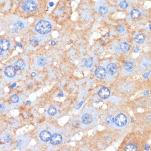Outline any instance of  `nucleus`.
<instances>
[{
  "mask_svg": "<svg viewBox=\"0 0 151 151\" xmlns=\"http://www.w3.org/2000/svg\"><path fill=\"white\" fill-rule=\"evenodd\" d=\"M98 95L101 98L105 100V99L108 98L110 97L111 91L109 88L105 87H103L99 90Z\"/></svg>",
  "mask_w": 151,
  "mask_h": 151,
  "instance_id": "39448f33",
  "label": "nucleus"
},
{
  "mask_svg": "<svg viewBox=\"0 0 151 151\" xmlns=\"http://www.w3.org/2000/svg\"><path fill=\"white\" fill-rule=\"evenodd\" d=\"M47 113H48V114L49 115H51V116H54L57 113V109L55 107H50L49 108L48 111H47Z\"/></svg>",
  "mask_w": 151,
  "mask_h": 151,
  "instance_id": "6ab92c4d",
  "label": "nucleus"
},
{
  "mask_svg": "<svg viewBox=\"0 0 151 151\" xmlns=\"http://www.w3.org/2000/svg\"><path fill=\"white\" fill-rule=\"evenodd\" d=\"M149 26H150V29H151V24H150V25H149Z\"/></svg>",
  "mask_w": 151,
  "mask_h": 151,
  "instance_id": "3c124183",
  "label": "nucleus"
},
{
  "mask_svg": "<svg viewBox=\"0 0 151 151\" xmlns=\"http://www.w3.org/2000/svg\"><path fill=\"white\" fill-rule=\"evenodd\" d=\"M10 43L6 39H2L0 40V49L2 51H7L9 48Z\"/></svg>",
  "mask_w": 151,
  "mask_h": 151,
  "instance_id": "9d476101",
  "label": "nucleus"
},
{
  "mask_svg": "<svg viewBox=\"0 0 151 151\" xmlns=\"http://www.w3.org/2000/svg\"><path fill=\"white\" fill-rule=\"evenodd\" d=\"M51 45H52V46H55V45L56 44V42H55V41L52 40V41H51Z\"/></svg>",
  "mask_w": 151,
  "mask_h": 151,
  "instance_id": "4c0bfd02",
  "label": "nucleus"
},
{
  "mask_svg": "<svg viewBox=\"0 0 151 151\" xmlns=\"http://www.w3.org/2000/svg\"><path fill=\"white\" fill-rule=\"evenodd\" d=\"M31 76H32V77H35L36 76V73H34V72H32V73H31Z\"/></svg>",
  "mask_w": 151,
  "mask_h": 151,
  "instance_id": "37998d69",
  "label": "nucleus"
},
{
  "mask_svg": "<svg viewBox=\"0 0 151 151\" xmlns=\"http://www.w3.org/2000/svg\"><path fill=\"white\" fill-rule=\"evenodd\" d=\"M150 146L148 144H146L145 145V147H144V149H145L146 151H148L149 150H150Z\"/></svg>",
  "mask_w": 151,
  "mask_h": 151,
  "instance_id": "c9c22d12",
  "label": "nucleus"
},
{
  "mask_svg": "<svg viewBox=\"0 0 151 151\" xmlns=\"http://www.w3.org/2000/svg\"><path fill=\"white\" fill-rule=\"evenodd\" d=\"M16 45H17V46L20 47V48H22V45L21 44V43L19 42L17 43V44H16Z\"/></svg>",
  "mask_w": 151,
  "mask_h": 151,
  "instance_id": "ea45409f",
  "label": "nucleus"
},
{
  "mask_svg": "<svg viewBox=\"0 0 151 151\" xmlns=\"http://www.w3.org/2000/svg\"><path fill=\"white\" fill-rule=\"evenodd\" d=\"M38 64L41 66V67H43V66L46 65L47 64V61L45 58H39L38 61Z\"/></svg>",
  "mask_w": 151,
  "mask_h": 151,
  "instance_id": "5701e85b",
  "label": "nucleus"
},
{
  "mask_svg": "<svg viewBox=\"0 0 151 151\" xmlns=\"http://www.w3.org/2000/svg\"><path fill=\"white\" fill-rule=\"evenodd\" d=\"M131 123H134V118H131Z\"/></svg>",
  "mask_w": 151,
  "mask_h": 151,
  "instance_id": "8fccbe9b",
  "label": "nucleus"
},
{
  "mask_svg": "<svg viewBox=\"0 0 151 151\" xmlns=\"http://www.w3.org/2000/svg\"><path fill=\"white\" fill-rule=\"evenodd\" d=\"M53 5H54V3H53V2H50L49 3V6H50V7H53Z\"/></svg>",
  "mask_w": 151,
  "mask_h": 151,
  "instance_id": "79ce46f5",
  "label": "nucleus"
},
{
  "mask_svg": "<svg viewBox=\"0 0 151 151\" xmlns=\"http://www.w3.org/2000/svg\"><path fill=\"white\" fill-rule=\"evenodd\" d=\"M114 117L113 116V115H110V116H108L106 118L105 121H106V123L108 125H111L114 123Z\"/></svg>",
  "mask_w": 151,
  "mask_h": 151,
  "instance_id": "a211bd4d",
  "label": "nucleus"
},
{
  "mask_svg": "<svg viewBox=\"0 0 151 151\" xmlns=\"http://www.w3.org/2000/svg\"><path fill=\"white\" fill-rule=\"evenodd\" d=\"M30 103H31V101H28L27 102H26V103L25 104H30Z\"/></svg>",
  "mask_w": 151,
  "mask_h": 151,
  "instance_id": "de8ad7c7",
  "label": "nucleus"
},
{
  "mask_svg": "<svg viewBox=\"0 0 151 151\" xmlns=\"http://www.w3.org/2000/svg\"><path fill=\"white\" fill-rule=\"evenodd\" d=\"M125 150L127 151H136L137 150V147L135 144H129L125 147Z\"/></svg>",
  "mask_w": 151,
  "mask_h": 151,
  "instance_id": "f3484780",
  "label": "nucleus"
},
{
  "mask_svg": "<svg viewBox=\"0 0 151 151\" xmlns=\"http://www.w3.org/2000/svg\"><path fill=\"white\" fill-rule=\"evenodd\" d=\"M117 67L114 63H110L107 65V71L110 75H114L117 72Z\"/></svg>",
  "mask_w": 151,
  "mask_h": 151,
  "instance_id": "1a4fd4ad",
  "label": "nucleus"
},
{
  "mask_svg": "<svg viewBox=\"0 0 151 151\" xmlns=\"http://www.w3.org/2000/svg\"><path fill=\"white\" fill-rule=\"evenodd\" d=\"M16 26H17L18 29H22L24 28L25 27V25L24 24V23L21 21L17 22H16Z\"/></svg>",
  "mask_w": 151,
  "mask_h": 151,
  "instance_id": "a878e982",
  "label": "nucleus"
},
{
  "mask_svg": "<svg viewBox=\"0 0 151 151\" xmlns=\"http://www.w3.org/2000/svg\"><path fill=\"white\" fill-rule=\"evenodd\" d=\"M63 92L59 93V94L57 95V97H63Z\"/></svg>",
  "mask_w": 151,
  "mask_h": 151,
  "instance_id": "58836bf2",
  "label": "nucleus"
},
{
  "mask_svg": "<svg viewBox=\"0 0 151 151\" xmlns=\"http://www.w3.org/2000/svg\"><path fill=\"white\" fill-rule=\"evenodd\" d=\"M95 74L97 78L100 79L104 78L107 75V72L103 67L98 66L95 70Z\"/></svg>",
  "mask_w": 151,
  "mask_h": 151,
  "instance_id": "20e7f679",
  "label": "nucleus"
},
{
  "mask_svg": "<svg viewBox=\"0 0 151 151\" xmlns=\"http://www.w3.org/2000/svg\"><path fill=\"white\" fill-rule=\"evenodd\" d=\"M5 109H6L5 105L2 103H0V113H2L5 111Z\"/></svg>",
  "mask_w": 151,
  "mask_h": 151,
  "instance_id": "c85d7f7f",
  "label": "nucleus"
},
{
  "mask_svg": "<svg viewBox=\"0 0 151 151\" xmlns=\"http://www.w3.org/2000/svg\"><path fill=\"white\" fill-rule=\"evenodd\" d=\"M117 30L119 33H123L125 30V28L124 26L123 25H119L118 26L117 28Z\"/></svg>",
  "mask_w": 151,
  "mask_h": 151,
  "instance_id": "bb28decb",
  "label": "nucleus"
},
{
  "mask_svg": "<svg viewBox=\"0 0 151 151\" xmlns=\"http://www.w3.org/2000/svg\"><path fill=\"white\" fill-rule=\"evenodd\" d=\"M19 1H20V0H16V1H15V4H16V5H17V4L19 3Z\"/></svg>",
  "mask_w": 151,
  "mask_h": 151,
  "instance_id": "49530a36",
  "label": "nucleus"
},
{
  "mask_svg": "<svg viewBox=\"0 0 151 151\" xmlns=\"http://www.w3.org/2000/svg\"><path fill=\"white\" fill-rule=\"evenodd\" d=\"M11 140H12V137L10 136H6V137L4 138L5 142H7V143H9V142L11 141Z\"/></svg>",
  "mask_w": 151,
  "mask_h": 151,
  "instance_id": "c756f323",
  "label": "nucleus"
},
{
  "mask_svg": "<svg viewBox=\"0 0 151 151\" xmlns=\"http://www.w3.org/2000/svg\"><path fill=\"white\" fill-rule=\"evenodd\" d=\"M144 39H145V38H144V35L143 34H138L136 35L135 38V41L137 43L141 44V43H143L144 42Z\"/></svg>",
  "mask_w": 151,
  "mask_h": 151,
  "instance_id": "4468645a",
  "label": "nucleus"
},
{
  "mask_svg": "<svg viewBox=\"0 0 151 151\" xmlns=\"http://www.w3.org/2000/svg\"><path fill=\"white\" fill-rule=\"evenodd\" d=\"M25 63L24 62L21 60L16 61L14 63V68H16V70H22L25 69Z\"/></svg>",
  "mask_w": 151,
  "mask_h": 151,
  "instance_id": "f8f14e48",
  "label": "nucleus"
},
{
  "mask_svg": "<svg viewBox=\"0 0 151 151\" xmlns=\"http://www.w3.org/2000/svg\"><path fill=\"white\" fill-rule=\"evenodd\" d=\"M93 64H94V61L91 59L88 58L85 61V65L87 68H91Z\"/></svg>",
  "mask_w": 151,
  "mask_h": 151,
  "instance_id": "412c9836",
  "label": "nucleus"
},
{
  "mask_svg": "<svg viewBox=\"0 0 151 151\" xmlns=\"http://www.w3.org/2000/svg\"><path fill=\"white\" fill-rule=\"evenodd\" d=\"M19 97H18V95H13L11 96L9 98V100L12 103H16L18 102L19 101Z\"/></svg>",
  "mask_w": 151,
  "mask_h": 151,
  "instance_id": "aec40b11",
  "label": "nucleus"
},
{
  "mask_svg": "<svg viewBox=\"0 0 151 151\" xmlns=\"http://www.w3.org/2000/svg\"><path fill=\"white\" fill-rule=\"evenodd\" d=\"M31 44L33 47L38 46L39 44V40L37 38H33L30 40Z\"/></svg>",
  "mask_w": 151,
  "mask_h": 151,
  "instance_id": "b1692460",
  "label": "nucleus"
},
{
  "mask_svg": "<svg viewBox=\"0 0 151 151\" xmlns=\"http://www.w3.org/2000/svg\"><path fill=\"white\" fill-rule=\"evenodd\" d=\"M62 136L58 134H53L52 136H51L50 142L51 144H53V145H57V144L61 143L62 141Z\"/></svg>",
  "mask_w": 151,
  "mask_h": 151,
  "instance_id": "0eeeda50",
  "label": "nucleus"
},
{
  "mask_svg": "<svg viewBox=\"0 0 151 151\" xmlns=\"http://www.w3.org/2000/svg\"><path fill=\"white\" fill-rule=\"evenodd\" d=\"M134 63L131 61H127L124 63V68L127 72H131L134 69Z\"/></svg>",
  "mask_w": 151,
  "mask_h": 151,
  "instance_id": "ddd939ff",
  "label": "nucleus"
},
{
  "mask_svg": "<svg viewBox=\"0 0 151 151\" xmlns=\"http://www.w3.org/2000/svg\"><path fill=\"white\" fill-rule=\"evenodd\" d=\"M85 102V100H82L81 102H80L79 104H78L77 105V106H76V109H79L80 108H81V107L82 106V105L83 104V103Z\"/></svg>",
  "mask_w": 151,
  "mask_h": 151,
  "instance_id": "7c9ffc66",
  "label": "nucleus"
},
{
  "mask_svg": "<svg viewBox=\"0 0 151 151\" xmlns=\"http://www.w3.org/2000/svg\"><path fill=\"white\" fill-rule=\"evenodd\" d=\"M4 73L6 76H7L8 78H13L16 75V68L13 66L9 65L6 68L4 71Z\"/></svg>",
  "mask_w": 151,
  "mask_h": 151,
  "instance_id": "423d86ee",
  "label": "nucleus"
},
{
  "mask_svg": "<svg viewBox=\"0 0 151 151\" xmlns=\"http://www.w3.org/2000/svg\"><path fill=\"white\" fill-rule=\"evenodd\" d=\"M110 36H111V35L109 33H107V34H105V36L107 37V38H109V37H110Z\"/></svg>",
  "mask_w": 151,
  "mask_h": 151,
  "instance_id": "a18cd8bd",
  "label": "nucleus"
},
{
  "mask_svg": "<svg viewBox=\"0 0 151 151\" xmlns=\"http://www.w3.org/2000/svg\"><path fill=\"white\" fill-rule=\"evenodd\" d=\"M1 139L0 138V143H1Z\"/></svg>",
  "mask_w": 151,
  "mask_h": 151,
  "instance_id": "603ef678",
  "label": "nucleus"
},
{
  "mask_svg": "<svg viewBox=\"0 0 151 151\" xmlns=\"http://www.w3.org/2000/svg\"><path fill=\"white\" fill-rule=\"evenodd\" d=\"M51 136V132L47 130H43L40 134V138L43 142H47L50 140Z\"/></svg>",
  "mask_w": 151,
  "mask_h": 151,
  "instance_id": "6e6552de",
  "label": "nucleus"
},
{
  "mask_svg": "<svg viewBox=\"0 0 151 151\" xmlns=\"http://www.w3.org/2000/svg\"><path fill=\"white\" fill-rule=\"evenodd\" d=\"M115 124L117 127H123L126 125L127 123V117L123 114H120L115 118Z\"/></svg>",
  "mask_w": 151,
  "mask_h": 151,
  "instance_id": "7ed1b4c3",
  "label": "nucleus"
},
{
  "mask_svg": "<svg viewBox=\"0 0 151 151\" xmlns=\"http://www.w3.org/2000/svg\"><path fill=\"white\" fill-rule=\"evenodd\" d=\"M150 73H151V72H150H150H147L146 73L144 74V76H143V78H144V79H147V78H148V76H149V75H150Z\"/></svg>",
  "mask_w": 151,
  "mask_h": 151,
  "instance_id": "473e14b6",
  "label": "nucleus"
},
{
  "mask_svg": "<svg viewBox=\"0 0 151 151\" xmlns=\"http://www.w3.org/2000/svg\"><path fill=\"white\" fill-rule=\"evenodd\" d=\"M121 51L124 52H127L129 51L130 49V46L129 43L127 42H123L120 45V47Z\"/></svg>",
  "mask_w": 151,
  "mask_h": 151,
  "instance_id": "2eb2a0df",
  "label": "nucleus"
},
{
  "mask_svg": "<svg viewBox=\"0 0 151 151\" xmlns=\"http://www.w3.org/2000/svg\"><path fill=\"white\" fill-rule=\"evenodd\" d=\"M129 6V4L126 1H122L119 3V7L122 9H125L127 8Z\"/></svg>",
  "mask_w": 151,
  "mask_h": 151,
  "instance_id": "393cba45",
  "label": "nucleus"
},
{
  "mask_svg": "<svg viewBox=\"0 0 151 151\" xmlns=\"http://www.w3.org/2000/svg\"><path fill=\"white\" fill-rule=\"evenodd\" d=\"M131 16L133 19H137L140 16V12L137 9H134L131 12Z\"/></svg>",
  "mask_w": 151,
  "mask_h": 151,
  "instance_id": "dca6fc26",
  "label": "nucleus"
},
{
  "mask_svg": "<svg viewBox=\"0 0 151 151\" xmlns=\"http://www.w3.org/2000/svg\"><path fill=\"white\" fill-rule=\"evenodd\" d=\"M98 12L102 15H104V14H107V12H108V9L105 6H101L98 8Z\"/></svg>",
  "mask_w": 151,
  "mask_h": 151,
  "instance_id": "4be33fe9",
  "label": "nucleus"
},
{
  "mask_svg": "<svg viewBox=\"0 0 151 151\" xmlns=\"http://www.w3.org/2000/svg\"><path fill=\"white\" fill-rule=\"evenodd\" d=\"M148 94H149V91L148 90H147V91H144V95H148Z\"/></svg>",
  "mask_w": 151,
  "mask_h": 151,
  "instance_id": "c03bdc74",
  "label": "nucleus"
},
{
  "mask_svg": "<svg viewBox=\"0 0 151 151\" xmlns=\"http://www.w3.org/2000/svg\"><path fill=\"white\" fill-rule=\"evenodd\" d=\"M3 53H2V50L1 49H0V56H1L2 55Z\"/></svg>",
  "mask_w": 151,
  "mask_h": 151,
  "instance_id": "09e8293b",
  "label": "nucleus"
},
{
  "mask_svg": "<svg viewBox=\"0 0 151 151\" xmlns=\"http://www.w3.org/2000/svg\"><path fill=\"white\" fill-rule=\"evenodd\" d=\"M22 144V141L20 140H18L16 142V146H20Z\"/></svg>",
  "mask_w": 151,
  "mask_h": 151,
  "instance_id": "72a5a7b5",
  "label": "nucleus"
},
{
  "mask_svg": "<svg viewBox=\"0 0 151 151\" xmlns=\"http://www.w3.org/2000/svg\"><path fill=\"white\" fill-rule=\"evenodd\" d=\"M52 26L49 22L45 20L38 22L35 26V30L41 34H46L50 32Z\"/></svg>",
  "mask_w": 151,
  "mask_h": 151,
  "instance_id": "f257e3e1",
  "label": "nucleus"
},
{
  "mask_svg": "<svg viewBox=\"0 0 151 151\" xmlns=\"http://www.w3.org/2000/svg\"><path fill=\"white\" fill-rule=\"evenodd\" d=\"M81 121L83 124H85V125H88V124H90L92 123V117L89 114L86 113L82 116Z\"/></svg>",
  "mask_w": 151,
  "mask_h": 151,
  "instance_id": "9b49d317",
  "label": "nucleus"
},
{
  "mask_svg": "<svg viewBox=\"0 0 151 151\" xmlns=\"http://www.w3.org/2000/svg\"><path fill=\"white\" fill-rule=\"evenodd\" d=\"M10 29H11V30L12 31V32L13 33H16V32H18V29L17 28V26H16V24H14V25H12L10 26Z\"/></svg>",
  "mask_w": 151,
  "mask_h": 151,
  "instance_id": "cd10ccee",
  "label": "nucleus"
},
{
  "mask_svg": "<svg viewBox=\"0 0 151 151\" xmlns=\"http://www.w3.org/2000/svg\"><path fill=\"white\" fill-rule=\"evenodd\" d=\"M22 7L24 11L32 12L36 8V4L32 0H25L22 4Z\"/></svg>",
  "mask_w": 151,
  "mask_h": 151,
  "instance_id": "f03ea898",
  "label": "nucleus"
},
{
  "mask_svg": "<svg viewBox=\"0 0 151 151\" xmlns=\"http://www.w3.org/2000/svg\"><path fill=\"white\" fill-rule=\"evenodd\" d=\"M15 86H16V83H14L13 84H12L11 86H10V88H14Z\"/></svg>",
  "mask_w": 151,
  "mask_h": 151,
  "instance_id": "a19ab883",
  "label": "nucleus"
},
{
  "mask_svg": "<svg viewBox=\"0 0 151 151\" xmlns=\"http://www.w3.org/2000/svg\"><path fill=\"white\" fill-rule=\"evenodd\" d=\"M73 125L74 127L77 128L79 127V122L78 121H75L73 122Z\"/></svg>",
  "mask_w": 151,
  "mask_h": 151,
  "instance_id": "2f4dec72",
  "label": "nucleus"
},
{
  "mask_svg": "<svg viewBox=\"0 0 151 151\" xmlns=\"http://www.w3.org/2000/svg\"><path fill=\"white\" fill-rule=\"evenodd\" d=\"M140 51V49L139 48H135V49H134V52L138 53V52H139Z\"/></svg>",
  "mask_w": 151,
  "mask_h": 151,
  "instance_id": "e433bc0d",
  "label": "nucleus"
},
{
  "mask_svg": "<svg viewBox=\"0 0 151 151\" xmlns=\"http://www.w3.org/2000/svg\"><path fill=\"white\" fill-rule=\"evenodd\" d=\"M149 64H150V63H149L148 62H143V65L144 66V67H147L148 66Z\"/></svg>",
  "mask_w": 151,
  "mask_h": 151,
  "instance_id": "f704fd0d",
  "label": "nucleus"
}]
</instances>
